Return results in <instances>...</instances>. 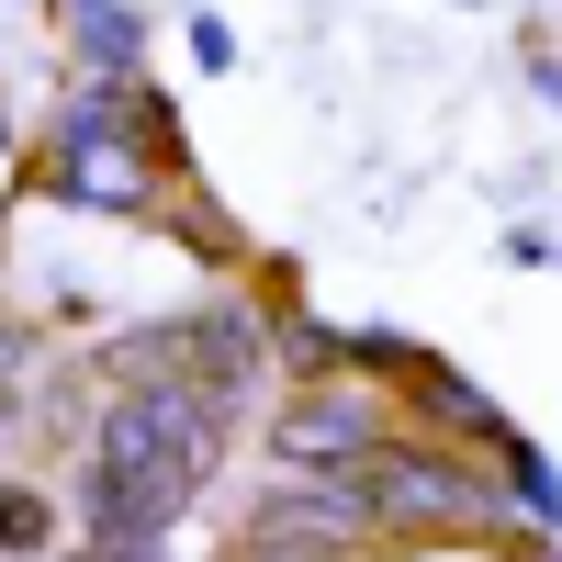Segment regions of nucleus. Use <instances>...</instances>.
I'll use <instances>...</instances> for the list:
<instances>
[{"label":"nucleus","mask_w":562,"mask_h":562,"mask_svg":"<svg viewBox=\"0 0 562 562\" xmlns=\"http://www.w3.org/2000/svg\"><path fill=\"white\" fill-rule=\"evenodd\" d=\"M360 506H371V540H450V529H518V495L495 484V450H461V439H416L394 428L383 450L360 461Z\"/></svg>","instance_id":"f257e3e1"},{"label":"nucleus","mask_w":562,"mask_h":562,"mask_svg":"<svg viewBox=\"0 0 562 562\" xmlns=\"http://www.w3.org/2000/svg\"><path fill=\"white\" fill-rule=\"evenodd\" d=\"M225 416L237 405H214L203 383H124L102 405V428H90V461H124V473H158L180 495H203L214 461H225Z\"/></svg>","instance_id":"f03ea898"},{"label":"nucleus","mask_w":562,"mask_h":562,"mask_svg":"<svg viewBox=\"0 0 562 562\" xmlns=\"http://www.w3.org/2000/svg\"><path fill=\"white\" fill-rule=\"evenodd\" d=\"M383 439H394V405L371 394L360 371H338V383H304L293 405L270 416V461H281V473H360Z\"/></svg>","instance_id":"7ed1b4c3"},{"label":"nucleus","mask_w":562,"mask_h":562,"mask_svg":"<svg viewBox=\"0 0 562 562\" xmlns=\"http://www.w3.org/2000/svg\"><path fill=\"white\" fill-rule=\"evenodd\" d=\"M405 405L428 416V428H450V439H484V450L506 439V416L484 405V383H461V371H439V360H416V371H405Z\"/></svg>","instance_id":"20e7f679"},{"label":"nucleus","mask_w":562,"mask_h":562,"mask_svg":"<svg viewBox=\"0 0 562 562\" xmlns=\"http://www.w3.org/2000/svg\"><path fill=\"white\" fill-rule=\"evenodd\" d=\"M57 23H68L90 79H135V12L124 0H57Z\"/></svg>","instance_id":"39448f33"},{"label":"nucleus","mask_w":562,"mask_h":562,"mask_svg":"<svg viewBox=\"0 0 562 562\" xmlns=\"http://www.w3.org/2000/svg\"><path fill=\"white\" fill-rule=\"evenodd\" d=\"M237 562H349V540H338V529H315V518H293V506H270V495H259V518L237 529Z\"/></svg>","instance_id":"423d86ee"},{"label":"nucleus","mask_w":562,"mask_h":562,"mask_svg":"<svg viewBox=\"0 0 562 562\" xmlns=\"http://www.w3.org/2000/svg\"><path fill=\"white\" fill-rule=\"evenodd\" d=\"M495 484L518 495V529H551V540H562V473H551V461H540L518 428L495 439Z\"/></svg>","instance_id":"0eeeda50"},{"label":"nucleus","mask_w":562,"mask_h":562,"mask_svg":"<svg viewBox=\"0 0 562 562\" xmlns=\"http://www.w3.org/2000/svg\"><path fill=\"white\" fill-rule=\"evenodd\" d=\"M0 551H12V562H45V551H57V495L0 484Z\"/></svg>","instance_id":"6e6552de"},{"label":"nucleus","mask_w":562,"mask_h":562,"mask_svg":"<svg viewBox=\"0 0 562 562\" xmlns=\"http://www.w3.org/2000/svg\"><path fill=\"white\" fill-rule=\"evenodd\" d=\"M45 562H169V540H102V529H79V551H45Z\"/></svg>","instance_id":"1a4fd4ad"},{"label":"nucleus","mask_w":562,"mask_h":562,"mask_svg":"<svg viewBox=\"0 0 562 562\" xmlns=\"http://www.w3.org/2000/svg\"><path fill=\"white\" fill-rule=\"evenodd\" d=\"M0 428H12V405H0Z\"/></svg>","instance_id":"9d476101"},{"label":"nucleus","mask_w":562,"mask_h":562,"mask_svg":"<svg viewBox=\"0 0 562 562\" xmlns=\"http://www.w3.org/2000/svg\"><path fill=\"white\" fill-rule=\"evenodd\" d=\"M551 562H562V540H551Z\"/></svg>","instance_id":"9b49d317"}]
</instances>
